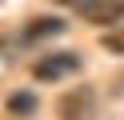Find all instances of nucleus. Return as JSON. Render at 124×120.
Segmentation results:
<instances>
[{"label": "nucleus", "instance_id": "1", "mask_svg": "<svg viewBox=\"0 0 124 120\" xmlns=\"http://www.w3.org/2000/svg\"><path fill=\"white\" fill-rule=\"evenodd\" d=\"M80 68H84L80 52H48V56H40V60L32 64V76L40 80V84H56V80L76 76Z\"/></svg>", "mask_w": 124, "mask_h": 120}, {"label": "nucleus", "instance_id": "2", "mask_svg": "<svg viewBox=\"0 0 124 120\" xmlns=\"http://www.w3.org/2000/svg\"><path fill=\"white\" fill-rule=\"evenodd\" d=\"M56 120H96V88L80 84L56 96Z\"/></svg>", "mask_w": 124, "mask_h": 120}, {"label": "nucleus", "instance_id": "3", "mask_svg": "<svg viewBox=\"0 0 124 120\" xmlns=\"http://www.w3.org/2000/svg\"><path fill=\"white\" fill-rule=\"evenodd\" d=\"M76 12L88 24H104V28H116L124 20V0H84Z\"/></svg>", "mask_w": 124, "mask_h": 120}, {"label": "nucleus", "instance_id": "4", "mask_svg": "<svg viewBox=\"0 0 124 120\" xmlns=\"http://www.w3.org/2000/svg\"><path fill=\"white\" fill-rule=\"evenodd\" d=\"M64 32V20L60 16H32V20L24 24V32H20V40L24 44H36V40H52Z\"/></svg>", "mask_w": 124, "mask_h": 120}, {"label": "nucleus", "instance_id": "5", "mask_svg": "<svg viewBox=\"0 0 124 120\" xmlns=\"http://www.w3.org/2000/svg\"><path fill=\"white\" fill-rule=\"evenodd\" d=\"M4 108H8L12 116H32L36 112V96L32 92H12L8 100H4Z\"/></svg>", "mask_w": 124, "mask_h": 120}, {"label": "nucleus", "instance_id": "6", "mask_svg": "<svg viewBox=\"0 0 124 120\" xmlns=\"http://www.w3.org/2000/svg\"><path fill=\"white\" fill-rule=\"evenodd\" d=\"M100 48L112 56H124V24H116V28H108L104 36H100Z\"/></svg>", "mask_w": 124, "mask_h": 120}]
</instances>
